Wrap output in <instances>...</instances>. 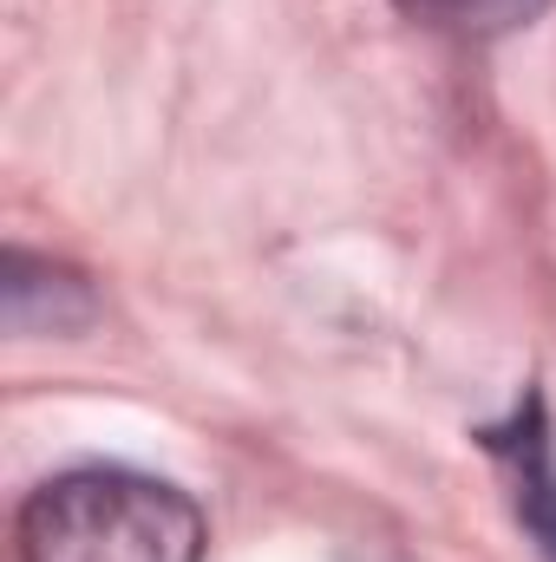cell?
I'll use <instances>...</instances> for the list:
<instances>
[{"mask_svg":"<svg viewBox=\"0 0 556 562\" xmlns=\"http://www.w3.org/2000/svg\"><path fill=\"white\" fill-rule=\"evenodd\" d=\"M92 314H99V301L79 269L7 249V327L13 334H73Z\"/></svg>","mask_w":556,"mask_h":562,"instance_id":"3957f363","label":"cell"},{"mask_svg":"<svg viewBox=\"0 0 556 562\" xmlns=\"http://www.w3.org/2000/svg\"><path fill=\"white\" fill-rule=\"evenodd\" d=\"M478 445L491 451V464L511 484V517L524 524V537L537 543V557L556 562V438H551L544 393L531 386L511 419L478 431Z\"/></svg>","mask_w":556,"mask_h":562,"instance_id":"7a4b0ae2","label":"cell"},{"mask_svg":"<svg viewBox=\"0 0 556 562\" xmlns=\"http://www.w3.org/2000/svg\"><path fill=\"white\" fill-rule=\"evenodd\" d=\"M20 562H197L203 510L144 471L86 464L46 477L13 517Z\"/></svg>","mask_w":556,"mask_h":562,"instance_id":"6da1fadb","label":"cell"},{"mask_svg":"<svg viewBox=\"0 0 556 562\" xmlns=\"http://www.w3.org/2000/svg\"><path fill=\"white\" fill-rule=\"evenodd\" d=\"M393 7L452 40H498V33H518L537 13H551L556 0H393Z\"/></svg>","mask_w":556,"mask_h":562,"instance_id":"277c9868","label":"cell"}]
</instances>
